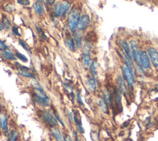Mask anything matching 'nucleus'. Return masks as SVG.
Here are the masks:
<instances>
[{
  "mask_svg": "<svg viewBox=\"0 0 158 141\" xmlns=\"http://www.w3.org/2000/svg\"><path fill=\"white\" fill-rule=\"evenodd\" d=\"M65 43H66V47L69 48V49L73 52L75 51L76 50V45L75 41L74 40V38L72 37L70 35H69L67 37V38L65 40Z\"/></svg>",
  "mask_w": 158,
  "mask_h": 141,
  "instance_id": "2eb2a0df",
  "label": "nucleus"
},
{
  "mask_svg": "<svg viewBox=\"0 0 158 141\" xmlns=\"http://www.w3.org/2000/svg\"><path fill=\"white\" fill-rule=\"evenodd\" d=\"M75 124L76 129H77V131L80 134H84L85 132L84 128L82 125V123H81V118L78 116V115H76L74 114V122Z\"/></svg>",
  "mask_w": 158,
  "mask_h": 141,
  "instance_id": "4468645a",
  "label": "nucleus"
},
{
  "mask_svg": "<svg viewBox=\"0 0 158 141\" xmlns=\"http://www.w3.org/2000/svg\"><path fill=\"white\" fill-rule=\"evenodd\" d=\"M43 1H44V0H37V2H40V3H41V2H43Z\"/></svg>",
  "mask_w": 158,
  "mask_h": 141,
  "instance_id": "a19ab883",
  "label": "nucleus"
},
{
  "mask_svg": "<svg viewBox=\"0 0 158 141\" xmlns=\"http://www.w3.org/2000/svg\"><path fill=\"white\" fill-rule=\"evenodd\" d=\"M46 3H48V4H50V5H52V4H54V3H55V1L56 0H45Z\"/></svg>",
  "mask_w": 158,
  "mask_h": 141,
  "instance_id": "58836bf2",
  "label": "nucleus"
},
{
  "mask_svg": "<svg viewBox=\"0 0 158 141\" xmlns=\"http://www.w3.org/2000/svg\"><path fill=\"white\" fill-rule=\"evenodd\" d=\"M82 63L85 68L90 67L91 64V56L89 53H84L82 57Z\"/></svg>",
  "mask_w": 158,
  "mask_h": 141,
  "instance_id": "b1692460",
  "label": "nucleus"
},
{
  "mask_svg": "<svg viewBox=\"0 0 158 141\" xmlns=\"http://www.w3.org/2000/svg\"><path fill=\"white\" fill-rule=\"evenodd\" d=\"M148 53L150 60L155 67H158V52L154 48H150L148 50Z\"/></svg>",
  "mask_w": 158,
  "mask_h": 141,
  "instance_id": "f8f14e48",
  "label": "nucleus"
},
{
  "mask_svg": "<svg viewBox=\"0 0 158 141\" xmlns=\"http://www.w3.org/2000/svg\"><path fill=\"white\" fill-rule=\"evenodd\" d=\"M30 84L33 89H43V87L40 84L39 82L36 79H32Z\"/></svg>",
  "mask_w": 158,
  "mask_h": 141,
  "instance_id": "cd10ccee",
  "label": "nucleus"
},
{
  "mask_svg": "<svg viewBox=\"0 0 158 141\" xmlns=\"http://www.w3.org/2000/svg\"><path fill=\"white\" fill-rule=\"evenodd\" d=\"M1 23L3 24L4 28L6 30H9L11 27V23L8 16L5 14H2L1 16Z\"/></svg>",
  "mask_w": 158,
  "mask_h": 141,
  "instance_id": "aec40b11",
  "label": "nucleus"
},
{
  "mask_svg": "<svg viewBox=\"0 0 158 141\" xmlns=\"http://www.w3.org/2000/svg\"><path fill=\"white\" fill-rule=\"evenodd\" d=\"M17 141H18V140H17Z\"/></svg>",
  "mask_w": 158,
  "mask_h": 141,
  "instance_id": "79ce46f5",
  "label": "nucleus"
},
{
  "mask_svg": "<svg viewBox=\"0 0 158 141\" xmlns=\"http://www.w3.org/2000/svg\"><path fill=\"white\" fill-rule=\"evenodd\" d=\"M120 55H121V56L123 58L125 64H126V66L131 70H133V64L131 61V59H130L127 55V54L123 51H120Z\"/></svg>",
  "mask_w": 158,
  "mask_h": 141,
  "instance_id": "6ab92c4d",
  "label": "nucleus"
},
{
  "mask_svg": "<svg viewBox=\"0 0 158 141\" xmlns=\"http://www.w3.org/2000/svg\"><path fill=\"white\" fill-rule=\"evenodd\" d=\"M130 47H131L132 49V55L133 58L134 59V60L137 62V63L140 64V52L139 51V48L138 47L137 43L136 42L135 40H132L130 41Z\"/></svg>",
  "mask_w": 158,
  "mask_h": 141,
  "instance_id": "6e6552de",
  "label": "nucleus"
},
{
  "mask_svg": "<svg viewBox=\"0 0 158 141\" xmlns=\"http://www.w3.org/2000/svg\"><path fill=\"white\" fill-rule=\"evenodd\" d=\"M90 73L92 75V77L95 80L98 79V73H97V66L95 61H92L90 66Z\"/></svg>",
  "mask_w": 158,
  "mask_h": 141,
  "instance_id": "5701e85b",
  "label": "nucleus"
},
{
  "mask_svg": "<svg viewBox=\"0 0 158 141\" xmlns=\"http://www.w3.org/2000/svg\"><path fill=\"white\" fill-rule=\"evenodd\" d=\"M82 96H81V94L80 92H78L77 94V102L79 103V104H80V105H84V102H83V100H82V97H81Z\"/></svg>",
  "mask_w": 158,
  "mask_h": 141,
  "instance_id": "473e14b6",
  "label": "nucleus"
},
{
  "mask_svg": "<svg viewBox=\"0 0 158 141\" xmlns=\"http://www.w3.org/2000/svg\"><path fill=\"white\" fill-rule=\"evenodd\" d=\"M12 31L13 32V34L15 35H17V36H20V33L19 32V30H18V27H16L15 26H13V27H12Z\"/></svg>",
  "mask_w": 158,
  "mask_h": 141,
  "instance_id": "e433bc0d",
  "label": "nucleus"
},
{
  "mask_svg": "<svg viewBox=\"0 0 158 141\" xmlns=\"http://www.w3.org/2000/svg\"><path fill=\"white\" fill-rule=\"evenodd\" d=\"M18 73L22 75V76L27 78H30V79H36L35 75L29 71V70L27 69H18Z\"/></svg>",
  "mask_w": 158,
  "mask_h": 141,
  "instance_id": "412c9836",
  "label": "nucleus"
},
{
  "mask_svg": "<svg viewBox=\"0 0 158 141\" xmlns=\"http://www.w3.org/2000/svg\"><path fill=\"white\" fill-rule=\"evenodd\" d=\"M72 33L76 47L79 49H80L83 46V32L76 29L72 31Z\"/></svg>",
  "mask_w": 158,
  "mask_h": 141,
  "instance_id": "1a4fd4ad",
  "label": "nucleus"
},
{
  "mask_svg": "<svg viewBox=\"0 0 158 141\" xmlns=\"http://www.w3.org/2000/svg\"><path fill=\"white\" fill-rule=\"evenodd\" d=\"M123 73L129 85L132 86L134 83V77L133 75L132 70H131L126 66L123 67Z\"/></svg>",
  "mask_w": 158,
  "mask_h": 141,
  "instance_id": "9d476101",
  "label": "nucleus"
},
{
  "mask_svg": "<svg viewBox=\"0 0 158 141\" xmlns=\"http://www.w3.org/2000/svg\"><path fill=\"white\" fill-rule=\"evenodd\" d=\"M117 82H118V85H119V88L124 94H125L127 92V87L126 85H125L124 80L123 79L122 77H121V75H119L117 79Z\"/></svg>",
  "mask_w": 158,
  "mask_h": 141,
  "instance_id": "4be33fe9",
  "label": "nucleus"
},
{
  "mask_svg": "<svg viewBox=\"0 0 158 141\" xmlns=\"http://www.w3.org/2000/svg\"><path fill=\"white\" fill-rule=\"evenodd\" d=\"M120 45H121L122 48L124 49V52L127 54V55L132 59V51L130 50V48L129 47V43L125 39H122L120 40Z\"/></svg>",
  "mask_w": 158,
  "mask_h": 141,
  "instance_id": "dca6fc26",
  "label": "nucleus"
},
{
  "mask_svg": "<svg viewBox=\"0 0 158 141\" xmlns=\"http://www.w3.org/2000/svg\"><path fill=\"white\" fill-rule=\"evenodd\" d=\"M80 16V13L77 8H72L70 11L67 18V25L72 32L77 29Z\"/></svg>",
  "mask_w": 158,
  "mask_h": 141,
  "instance_id": "7ed1b4c3",
  "label": "nucleus"
},
{
  "mask_svg": "<svg viewBox=\"0 0 158 141\" xmlns=\"http://www.w3.org/2000/svg\"><path fill=\"white\" fill-rule=\"evenodd\" d=\"M64 141H73L71 136L68 134H66V135L64 136Z\"/></svg>",
  "mask_w": 158,
  "mask_h": 141,
  "instance_id": "4c0bfd02",
  "label": "nucleus"
},
{
  "mask_svg": "<svg viewBox=\"0 0 158 141\" xmlns=\"http://www.w3.org/2000/svg\"><path fill=\"white\" fill-rule=\"evenodd\" d=\"M34 9L35 13L39 16H43L45 14V8L41 3L36 2L34 4Z\"/></svg>",
  "mask_w": 158,
  "mask_h": 141,
  "instance_id": "f3484780",
  "label": "nucleus"
},
{
  "mask_svg": "<svg viewBox=\"0 0 158 141\" xmlns=\"http://www.w3.org/2000/svg\"><path fill=\"white\" fill-rule=\"evenodd\" d=\"M1 56L6 60L8 61H15L17 58H16L15 54L11 51L9 49L4 50L3 51H1Z\"/></svg>",
  "mask_w": 158,
  "mask_h": 141,
  "instance_id": "ddd939ff",
  "label": "nucleus"
},
{
  "mask_svg": "<svg viewBox=\"0 0 158 141\" xmlns=\"http://www.w3.org/2000/svg\"><path fill=\"white\" fill-rule=\"evenodd\" d=\"M19 44H20L22 47L24 48V49H25L27 52L29 53H31V50H30V48L28 47V45H27L26 44V43H25L22 40H19Z\"/></svg>",
  "mask_w": 158,
  "mask_h": 141,
  "instance_id": "2f4dec72",
  "label": "nucleus"
},
{
  "mask_svg": "<svg viewBox=\"0 0 158 141\" xmlns=\"http://www.w3.org/2000/svg\"><path fill=\"white\" fill-rule=\"evenodd\" d=\"M4 29V26H3V24L1 23V22H0V31L3 30Z\"/></svg>",
  "mask_w": 158,
  "mask_h": 141,
  "instance_id": "ea45409f",
  "label": "nucleus"
},
{
  "mask_svg": "<svg viewBox=\"0 0 158 141\" xmlns=\"http://www.w3.org/2000/svg\"><path fill=\"white\" fill-rule=\"evenodd\" d=\"M140 63L143 68L148 69L151 68L150 58L146 51H142L140 55Z\"/></svg>",
  "mask_w": 158,
  "mask_h": 141,
  "instance_id": "0eeeda50",
  "label": "nucleus"
},
{
  "mask_svg": "<svg viewBox=\"0 0 158 141\" xmlns=\"http://www.w3.org/2000/svg\"><path fill=\"white\" fill-rule=\"evenodd\" d=\"M17 1L19 4L23 5V6H27L30 4L29 0H17Z\"/></svg>",
  "mask_w": 158,
  "mask_h": 141,
  "instance_id": "f704fd0d",
  "label": "nucleus"
},
{
  "mask_svg": "<svg viewBox=\"0 0 158 141\" xmlns=\"http://www.w3.org/2000/svg\"><path fill=\"white\" fill-rule=\"evenodd\" d=\"M103 100L105 102L108 106L111 105L112 102V95L110 91L106 89L103 91Z\"/></svg>",
  "mask_w": 158,
  "mask_h": 141,
  "instance_id": "a211bd4d",
  "label": "nucleus"
},
{
  "mask_svg": "<svg viewBox=\"0 0 158 141\" xmlns=\"http://www.w3.org/2000/svg\"><path fill=\"white\" fill-rule=\"evenodd\" d=\"M15 55L18 59H19V60H20L21 61H22L24 63H27L28 62V58H27L23 54H22L21 53L19 52V51H16L15 53Z\"/></svg>",
  "mask_w": 158,
  "mask_h": 141,
  "instance_id": "c85d7f7f",
  "label": "nucleus"
},
{
  "mask_svg": "<svg viewBox=\"0 0 158 141\" xmlns=\"http://www.w3.org/2000/svg\"><path fill=\"white\" fill-rule=\"evenodd\" d=\"M92 48L91 43L88 41H85V43L83 46V51L84 53H90Z\"/></svg>",
  "mask_w": 158,
  "mask_h": 141,
  "instance_id": "bb28decb",
  "label": "nucleus"
},
{
  "mask_svg": "<svg viewBox=\"0 0 158 141\" xmlns=\"http://www.w3.org/2000/svg\"><path fill=\"white\" fill-rule=\"evenodd\" d=\"M53 114H54V116H55L56 119L57 120V121H58L59 124H60L62 127L64 128V127H65V123H64V121L62 120V119L61 118V116H60V115L59 114V113H58L57 111H54Z\"/></svg>",
  "mask_w": 158,
  "mask_h": 141,
  "instance_id": "c756f323",
  "label": "nucleus"
},
{
  "mask_svg": "<svg viewBox=\"0 0 158 141\" xmlns=\"http://www.w3.org/2000/svg\"><path fill=\"white\" fill-rule=\"evenodd\" d=\"M0 128L5 134L8 135L9 134L8 115L6 113L3 112L0 113Z\"/></svg>",
  "mask_w": 158,
  "mask_h": 141,
  "instance_id": "423d86ee",
  "label": "nucleus"
},
{
  "mask_svg": "<svg viewBox=\"0 0 158 141\" xmlns=\"http://www.w3.org/2000/svg\"><path fill=\"white\" fill-rule=\"evenodd\" d=\"M70 3L67 1L58 2L54 6V12L57 17H62L66 15L70 8Z\"/></svg>",
  "mask_w": 158,
  "mask_h": 141,
  "instance_id": "20e7f679",
  "label": "nucleus"
},
{
  "mask_svg": "<svg viewBox=\"0 0 158 141\" xmlns=\"http://www.w3.org/2000/svg\"><path fill=\"white\" fill-rule=\"evenodd\" d=\"M78 133H79L77 131H75V130H73L72 132V135L74 139V141H81L79 137Z\"/></svg>",
  "mask_w": 158,
  "mask_h": 141,
  "instance_id": "72a5a7b5",
  "label": "nucleus"
},
{
  "mask_svg": "<svg viewBox=\"0 0 158 141\" xmlns=\"http://www.w3.org/2000/svg\"><path fill=\"white\" fill-rule=\"evenodd\" d=\"M67 116L68 118V120L70 124H72L74 122V115L73 114L72 111L67 110L66 111Z\"/></svg>",
  "mask_w": 158,
  "mask_h": 141,
  "instance_id": "7c9ffc66",
  "label": "nucleus"
},
{
  "mask_svg": "<svg viewBox=\"0 0 158 141\" xmlns=\"http://www.w3.org/2000/svg\"><path fill=\"white\" fill-rule=\"evenodd\" d=\"M50 131L53 137L56 140V141H64V136L62 134L59 127L50 128Z\"/></svg>",
  "mask_w": 158,
  "mask_h": 141,
  "instance_id": "9b49d317",
  "label": "nucleus"
},
{
  "mask_svg": "<svg viewBox=\"0 0 158 141\" xmlns=\"http://www.w3.org/2000/svg\"><path fill=\"white\" fill-rule=\"evenodd\" d=\"M90 23V19L88 15L85 14L81 15L77 26V29L82 32L85 30L89 26Z\"/></svg>",
  "mask_w": 158,
  "mask_h": 141,
  "instance_id": "39448f33",
  "label": "nucleus"
},
{
  "mask_svg": "<svg viewBox=\"0 0 158 141\" xmlns=\"http://www.w3.org/2000/svg\"><path fill=\"white\" fill-rule=\"evenodd\" d=\"M98 104L100 109L103 112H104L105 113H108V106L104 100H103V99H100L98 101Z\"/></svg>",
  "mask_w": 158,
  "mask_h": 141,
  "instance_id": "a878e982",
  "label": "nucleus"
},
{
  "mask_svg": "<svg viewBox=\"0 0 158 141\" xmlns=\"http://www.w3.org/2000/svg\"><path fill=\"white\" fill-rule=\"evenodd\" d=\"M32 100L35 104L41 108H48L51 105V101L43 89H33Z\"/></svg>",
  "mask_w": 158,
  "mask_h": 141,
  "instance_id": "f257e3e1",
  "label": "nucleus"
},
{
  "mask_svg": "<svg viewBox=\"0 0 158 141\" xmlns=\"http://www.w3.org/2000/svg\"><path fill=\"white\" fill-rule=\"evenodd\" d=\"M87 84H88V88L91 91H95L96 89V80L93 78H87Z\"/></svg>",
  "mask_w": 158,
  "mask_h": 141,
  "instance_id": "393cba45",
  "label": "nucleus"
},
{
  "mask_svg": "<svg viewBox=\"0 0 158 141\" xmlns=\"http://www.w3.org/2000/svg\"><path fill=\"white\" fill-rule=\"evenodd\" d=\"M39 118L43 123L49 128H52L54 127H59V123L54 116V114L52 113L50 110L46 109H42L38 114Z\"/></svg>",
  "mask_w": 158,
  "mask_h": 141,
  "instance_id": "f03ea898",
  "label": "nucleus"
},
{
  "mask_svg": "<svg viewBox=\"0 0 158 141\" xmlns=\"http://www.w3.org/2000/svg\"><path fill=\"white\" fill-rule=\"evenodd\" d=\"M6 49H8V46L2 40H0V51H1Z\"/></svg>",
  "mask_w": 158,
  "mask_h": 141,
  "instance_id": "c9c22d12",
  "label": "nucleus"
}]
</instances>
